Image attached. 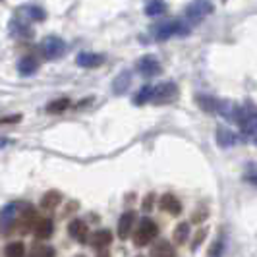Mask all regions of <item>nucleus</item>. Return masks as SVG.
<instances>
[{
  "mask_svg": "<svg viewBox=\"0 0 257 257\" xmlns=\"http://www.w3.org/2000/svg\"><path fill=\"white\" fill-rule=\"evenodd\" d=\"M188 236H190V224L188 222H180L176 226V230H174V242L176 244H184L188 240Z\"/></svg>",
  "mask_w": 257,
  "mask_h": 257,
  "instance_id": "nucleus-28",
  "label": "nucleus"
},
{
  "mask_svg": "<svg viewBox=\"0 0 257 257\" xmlns=\"http://www.w3.org/2000/svg\"><path fill=\"white\" fill-rule=\"evenodd\" d=\"M197 104L205 110V112H219L220 101H217L211 95H197Z\"/></svg>",
  "mask_w": 257,
  "mask_h": 257,
  "instance_id": "nucleus-20",
  "label": "nucleus"
},
{
  "mask_svg": "<svg viewBox=\"0 0 257 257\" xmlns=\"http://www.w3.org/2000/svg\"><path fill=\"white\" fill-rule=\"evenodd\" d=\"M211 12H213V2L211 0H192L186 6V20L195 24V22H201L203 18H207Z\"/></svg>",
  "mask_w": 257,
  "mask_h": 257,
  "instance_id": "nucleus-5",
  "label": "nucleus"
},
{
  "mask_svg": "<svg viewBox=\"0 0 257 257\" xmlns=\"http://www.w3.org/2000/svg\"><path fill=\"white\" fill-rule=\"evenodd\" d=\"M245 180L257 186V167H249V170L245 172Z\"/></svg>",
  "mask_w": 257,
  "mask_h": 257,
  "instance_id": "nucleus-30",
  "label": "nucleus"
},
{
  "mask_svg": "<svg viewBox=\"0 0 257 257\" xmlns=\"http://www.w3.org/2000/svg\"><path fill=\"white\" fill-rule=\"evenodd\" d=\"M255 145H257V136H255Z\"/></svg>",
  "mask_w": 257,
  "mask_h": 257,
  "instance_id": "nucleus-34",
  "label": "nucleus"
},
{
  "mask_svg": "<svg viewBox=\"0 0 257 257\" xmlns=\"http://www.w3.org/2000/svg\"><path fill=\"white\" fill-rule=\"evenodd\" d=\"M176 97H178V87H176V83H172V81H165V83H159V85H155L153 99H151V103H155V104H167V103H172V101H176Z\"/></svg>",
  "mask_w": 257,
  "mask_h": 257,
  "instance_id": "nucleus-6",
  "label": "nucleus"
},
{
  "mask_svg": "<svg viewBox=\"0 0 257 257\" xmlns=\"http://www.w3.org/2000/svg\"><path fill=\"white\" fill-rule=\"evenodd\" d=\"M60 201H62V195L56 192V190H52V192H47L43 195L41 207H43V209H54V207L60 205Z\"/></svg>",
  "mask_w": 257,
  "mask_h": 257,
  "instance_id": "nucleus-23",
  "label": "nucleus"
},
{
  "mask_svg": "<svg viewBox=\"0 0 257 257\" xmlns=\"http://www.w3.org/2000/svg\"><path fill=\"white\" fill-rule=\"evenodd\" d=\"M130 83H132V74H130L128 70L126 72H120L118 77L114 79V83H112V91H114L116 95H122L130 87Z\"/></svg>",
  "mask_w": 257,
  "mask_h": 257,
  "instance_id": "nucleus-19",
  "label": "nucleus"
},
{
  "mask_svg": "<svg viewBox=\"0 0 257 257\" xmlns=\"http://www.w3.org/2000/svg\"><path fill=\"white\" fill-rule=\"evenodd\" d=\"M205 234L207 230H201V232H197V236H195V244H193V249L199 245V242H203V238H205Z\"/></svg>",
  "mask_w": 257,
  "mask_h": 257,
  "instance_id": "nucleus-32",
  "label": "nucleus"
},
{
  "mask_svg": "<svg viewBox=\"0 0 257 257\" xmlns=\"http://www.w3.org/2000/svg\"><path fill=\"white\" fill-rule=\"evenodd\" d=\"M215 140H217V143H219L220 147H224V149L234 147V145H238V142H240V138H238L232 130L224 128V126L217 128V132H215Z\"/></svg>",
  "mask_w": 257,
  "mask_h": 257,
  "instance_id": "nucleus-10",
  "label": "nucleus"
},
{
  "mask_svg": "<svg viewBox=\"0 0 257 257\" xmlns=\"http://www.w3.org/2000/svg\"><path fill=\"white\" fill-rule=\"evenodd\" d=\"M33 232L39 240H47L52 234V220L51 219H39L33 226Z\"/></svg>",
  "mask_w": 257,
  "mask_h": 257,
  "instance_id": "nucleus-17",
  "label": "nucleus"
},
{
  "mask_svg": "<svg viewBox=\"0 0 257 257\" xmlns=\"http://www.w3.org/2000/svg\"><path fill=\"white\" fill-rule=\"evenodd\" d=\"M68 106H70V101H68V99H56V101H52V103L47 104V112H49V114H60V112H64Z\"/></svg>",
  "mask_w": 257,
  "mask_h": 257,
  "instance_id": "nucleus-26",
  "label": "nucleus"
},
{
  "mask_svg": "<svg viewBox=\"0 0 257 257\" xmlns=\"http://www.w3.org/2000/svg\"><path fill=\"white\" fill-rule=\"evenodd\" d=\"M20 14H24L26 18L35 20V22H43V20L47 18L45 10H43V8H39V6H22V8H20Z\"/></svg>",
  "mask_w": 257,
  "mask_h": 257,
  "instance_id": "nucleus-24",
  "label": "nucleus"
},
{
  "mask_svg": "<svg viewBox=\"0 0 257 257\" xmlns=\"http://www.w3.org/2000/svg\"><path fill=\"white\" fill-rule=\"evenodd\" d=\"M18 120H20V116H12V118H4L2 122L6 124V122H18Z\"/></svg>",
  "mask_w": 257,
  "mask_h": 257,
  "instance_id": "nucleus-33",
  "label": "nucleus"
},
{
  "mask_svg": "<svg viewBox=\"0 0 257 257\" xmlns=\"http://www.w3.org/2000/svg\"><path fill=\"white\" fill-rule=\"evenodd\" d=\"M20 209H22L20 203H8V205L2 209V228H4V230L10 226L12 220H16V215H18Z\"/></svg>",
  "mask_w": 257,
  "mask_h": 257,
  "instance_id": "nucleus-18",
  "label": "nucleus"
},
{
  "mask_svg": "<svg viewBox=\"0 0 257 257\" xmlns=\"http://www.w3.org/2000/svg\"><path fill=\"white\" fill-rule=\"evenodd\" d=\"M161 70H163V68H161V62H159L155 56H151V54L143 56L142 60L138 62V72L145 77L159 76V74H161Z\"/></svg>",
  "mask_w": 257,
  "mask_h": 257,
  "instance_id": "nucleus-7",
  "label": "nucleus"
},
{
  "mask_svg": "<svg viewBox=\"0 0 257 257\" xmlns=\"http://www.w3.org/2000/svg\"><path fill=\"white\" fill-rule=\"evenodd\" d=\"M151 257H176V249L170 245V242H157L151 247Z\"/></svg>",
  "mask_w": 257,
  "mask_h": 257,
  "instance_id": "nucleus-16",
  "label": "nucleus"
},
{
  "mask_svg": "<svg viewBox=\"0 0 257 257\" xmlns=\"http://www.w3.org/2000/svg\"><path fill=\"white\" fill-rule=\"evenodd\" d=\"M4 253H6V257H24L26 245H24V242H12V244L6 245Z\"/></svg>",
  "mask_w": 257,
  "mask_h": 257,
  "instance_id": "nucleus-27",
  "label": "nucleus"
},
{
  "mask_svg": "<svg viewBox=\"0 0 257 257\" xmlns=\"http://www.w3.org/2000/svg\"><path fill=\"white\" fill-rule=\"evenodd\" d=\"M103 56L95 54V52H79L76 58L77 66H81V68H97V66L103 64Z\"/></svg>",
  "mask_w": 257,
  "mask_h": 257,
  "instance_id": "nucleus-11",
  "label": "nucleus"
},
{
  "mask_svg": "<svg viewBox=\"0 0 257 257\" xmlns=\"http://www.w3.org/2000/svg\"><path fill=\"white\" fill-rule=\"evenodd\" d=\"M219 114H222L226 120L230 122H238V114H240V106L228 103V101H222L219 106Z\"/></svg>",
  "mask_w": 257,
  "mask_h": 257,
  "instance_id": "nucleus-21",
  "label": "nucleus"
},
{
  "mask_svg": "<svg viewBox=\"0 0 257 257\" xmlns=\"http://www.w3.org/2000/svg\"><path fill=\"white\" fill-rule=\"evenodd\" d=\"M134 220H136V213L134 211H128V213H124L120 220H118V236L122 238V240H126L130 236V230H132V226H134Z\"/></svg>",
  "mask_w": 257,
  "mask_h": 257,
  "instance_id": "nucleus-13",
  "label": "nucleus"
},
{
  "mask_svg": "<svg viewBox=\"0 0 257 257\" xmlns=\"http://www.w3.org/2000/svg\"><path fill=\"white\" fill-rule=\"evenodd\" d=\"M12 29L18 37H33V27L29 26V18L18 12V16L12 20Z\"/></svg>",
  "mask_w": 257,
  "mask_h": 257,
  "instance_id": "nucleus-9",
  "label": "nucleus"
},
{
  "mask_svg": "<svg viewBox=\"0 0 257 257\" xmlns=\"http://www.w3.org/2000/svg\"><path fill=\"white\" fill-rule=\"evenodd\" d=\"M153 91H155L153 85H145V87H142V89H140L138 93H136V95H134V104L149 103V101L153 99Z\"/></svg>",
  "mask_w": 257,
  "mask_h": 257,
  "instance_id": "nucleus-25",
  "label": "nucleus"
},
{
  "mask_svg": "<svg viewBox=\"0 0 257 257\" xmlns=\"http://www.w3.org/2000/svg\"><path fill=\"white\" fill-rule=\"evenodd\" d=\"M112 242V234L108 230H99L93 234V240H91V244L95 245L97 249H104V247H108Z\"/></svg>",
  "mask_w": 257,
  "mask_h": 257,
  "instance_id": "nucleus-22",
  "label": "nucleus"
},
{
  "mask_svg": "<svg viewBox=\"0 0 257 257\" xmlns=\"http://www.w3.org/2000/svg\"><path fill=\"white\" fill-rule=\"evenodd\" d=\"M39 70V62L33 58V56H24L20 62H18V72L20 76H33Z\"/></svg>",
  "mask_w": 257,
  "mask_h": 257,
  "instance_id": "nucleus-14",
  "label": "nucleus"
},
{
  "mask_svg": "<svg viewBox=\"0 0 257 257\" xmlns=\"http://www.w3.org/2000/svg\"><path fill=\"white\" fill-rule=\"evenodd\" d=\"M222 247H224V242H222V238H219L215 244L211 245V249H209V257H222Z\"/></svg>",
  "mask_w": 257,
  "mask_h": 257,
  "instance_id": "nucleus-29",
  "label": "nucleus"
},
{
  "mask_svg": "<svg viewBox=\"0 0 257 257\" xmlns=\"http://www.w3.org/2000/svg\"><path fill=\"white\" fill-rule=\"evenodd\" d=\"M157 234H159V228H157V224H155L151 219H142L140 220V224H138V230L134 234V244L138 245V247H143V245L151 244L155 238H157Z\"/></svg>",
  "mask_w": 257,
  "mask_h": 257,
  "instance_id": "nucleus-4",
  "label": "nucleus"
},
{
  "mask_svg": "<svg viewBox=\"0 0 257 257\" xmlns=\"http://www.w3.org/2000/svg\"><path fill=\"white\" fill-rule=\"evenodd\" d=\"M66 51H68V47L60 37H45L39 43V52L47 60H56V58L64 56Z\"/></svg>",
  "mask_w": 257,
  "mask_h": 257,
  "instance_id": "nucleus-3",
  "label": "nucleus"
},
{
  "mask_svg": "<svg viewBox=\"0 0 257 257\" xmlns=\"http://www.w3.org/2000/svg\"><path fill=\"white\" fill-rule=\"evenodd\" d=\"M161 207H163V211H167V213L174 215V217L182 213V203L178 201V197L172 195V193H165L161 197Z\"/></svg>",
  "mask_w": 257,
  "mask_h": 257,
  "instance_id": "nucleus-12",
  "label": "nucleus"
},
{
  "mask_svg": "<svg viewBox=\"0 0 257 257\" xmlns=\"http://www.w3.org/2000/svg\"><path fill=\"white\" fill-rule=\"evenodd\" d=\"M145 14L149 18H161L167 14V2L165 0H149L145 6Z\"/></svg>",
  "mask_w": 257,
  "mask_h": 257,
  "instance_id": "nucleus-15",
  "label": "nucleus"
},
{
  "mask_svg": "<svg viewBox=\"0 0 257 257\" xmlns=\"http://www.w3.org/2000/svg\"><path fill=\"white\" fill-rule=\"evenodd\" d=\"M68 232H70V236L74 240H77L79 244H85L87 238H89V226H87V222H83V220L79 219H74L68 224Z\"/></svg>",
  "mask_w": 257,
  "mask_h": 257,
  "instance_id": "nucleus-8",
  "label": "nucleus"
},
{
  "mask_svg": "<svg viewBox=\"0 0 257 257\" xmlns=\"http://www.w3.org/2000/svg\"><path fill=\"white\" fill-rule=\"evenodd\" d=\"M190 29H192V26L186 20H170V22H165V24L155 27L153 35L159 41H167L170 37H186V35H190Z\"/></svg>",
  "mask_w": 257,
  "mask_h": 257,
  "instance_id": "nucleus-1",
  "label": "nucleus"
},
{
  "mask_svg": "<svg viewBox=\"0 0 257 257\" xmlns=\"http://www.w3.org/2000/svg\"><path fill=\"white\" fill-rule=\"evenodd\" d=\"M153 193H149V195H147V197H145V201H143V209H145V211H151V209H153V207H151V203H153Z\"/></svg>",
  "mask_w": 257,
  "mask_h": 257,
  "instance_id": "nucleus-31",
  "label": "nucleus"
},
{
  "mask_svg": "<svg viewBox=\"0 0 257 257\" xmlns=\"http://www.w3.org/2000/svg\"><path fill=\"white\" fill-rule=\"evenodd\" d=\"M238 126H240L244 136H249V138H255L257 136V106L253 103H247L244 106H240Z\"/></svg>",
  "mask_w": 257,
  "mask_h": 257,
  "instance_id": "nucleus-2",
  "label": "nucleus"
}]
</instances>
